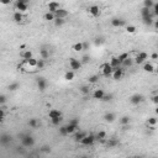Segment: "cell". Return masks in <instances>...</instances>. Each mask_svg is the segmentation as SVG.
Returning <instances> with one entry per match:
<instances>
[{"instance_id":"6da1fadb","label":"cell","mask_w":158,"mask_h":158,"mask_svg":"<svg viewBox=\"0 0 158 158\" xmlns=\"http://www.w3.org/2000/svg\"><path fill=\"white\" fill-rule=\"evenodd\" d=\"M48 115H49V118H51L52 124H54V125L59 124V121L62 120V112L59 111V110H57V109H52V110H49Z\"/></svg>"},{"instance_id":"7a4b0ae2","label":"cell","mask_w":158,"mask_h":158,"mask_svg":"<svg viewBox=\"0 0 158 158\" xmlns=\"http://www.w3.org/2000/svg\"><path fill=\"white\" fill-rule=\"evenodd\" d=\"M78 128V121L77 120H73L70 121L67 126H64V130H66V135H69V133H73L74 131H77Z\"/></svg>"},{"instance_id":"3957f363","label":"cell","mask_w":158,"mask_h":158,"mask_svg":"<svg viewBox=\"0 0 158 158\" xmlns=\"http://www.w3.org/2000/svg\"><path fill=\"white\" fill-rule=\"evenodd\" d=\"M100 69H101V73H103V75H105V77H111V74H112V72H114L112 67H111L109 63H105V64H103V66L100 67Z\"/></svg>"},{"instance_id":"277c9868","label":"cell","mask_w":158,"mask_h":158,"mask_svg":"<svg viewBox=\"0 0 158 158\" xmlns=\"http://www.w3.org/2000/svg\"><path fill=\"white\" fill-rule=\"evenodd\" d=\"M15 6H16V11H19V12H24V11L27 10L29 3L20 0V1H16V3H15Z\"/></svg>"},{"instance_id":"5b68a950","label":"cell","mask_w":158,"mask_h":158,"mask_svg":"<svg viewBox=\"0 0 158 158\" xmlns=\"http://www.w3.org/2000/svg\"><path fill=\"white\" fill-rule=\"evenodd\" d=\"M69 67L73 70H78V69H80L82 63L79 62L78 59H75V58H69Z\"/></svg>"},{"instance_id":"8992f818","label":"cell","mask_w":158,"mask_h":158,"mask_svg":"<svg viewBox=\"0 0 158 158\" xmlns=\"http://www.w3.org/2000/svg\"><path fill=\"white\" fill-rule=\"evenodd\" d=\"M94 140H95L94 136H91V135H89V136L85 135L79 142H80L82 145H84V146H89V145H93V143H94Z\"/></svg>"},{"instance_id":"52a82bcc","label":"cell","mask_w":158,"mask_h":158,"mask_svg":"<svg viewBox=\"0 0 158 158\" xmlns=\"http://www.w3.org/2000/svg\"><path fill=\"white\" fill-rule=\"evenodd\" d=\"M122 75H124V69H122V68H116V69H114V72H112V74H111V77L115 79V80L121 79Z\"/></svg>"},{"instance_id":"ba28073f","label":"cell","mask_w":158,"mask_h":158,"mask_svg":"<svg viewBox=\"0 0 158 158\" xmlns=\"http://www.w3.org/2000/svg\"><path fill=\"white\" fill-rule=\"evenodd\" d=\"M68 15V11H66L64 9H59L54 12V16L56 19H61V20H64V17Z\"/></svg>"},{"instance_id":"9c48e42d","label":"cell","mask_w":158,"mask_h":158,"mask_svg":"<svg viewBox=\"0 0 158 158\" xmlns=\"http://www.w3.org/2000/svg\"><path fill=\"white\" fill-rule=\"evenodd\" d=\"M48 9H49V12L54 14L57 10L61 9V6H59V4L56 3V1H49V3H48Z\"/></svg>"},{"instance_id":"30bf717a","label":"cell","mask_w":158,"mask_h":158,"mask_svg":"<svg viewBox=\"0 0 158 158\" xmlns=\"http://www.w3.org/2000/svg\"><path fill=\"white\" fill-rule=\"evenodd\" d=\"M89 12L91 14V16L98 17L99 15H100V9H99V6H96V5H93V6L89 8Z\"/></svg>"},{"instance_id":"8fae6325","label":"cell","mask_w":158,"mask_h":158,"mask_svg":"<svg viewBox=\"0 0 158 158\" xmlns=\"http://www.w3.org/2000/svg\"><path fill=\"white\" fill-rule=\"evenodd\" d=\"M94 98L95 99H104L105 98V91L103 89H96L94 91Z\"/></svg>"},{"instance_id":"7c38bea8","label":"cell","mask_w":158,"mask_h":158,"mask_svg":"<svg viewBox=\"0 0 158 158\" xmlns=\"http://www.w3.org/2000/svg\"><path fill=\"white\" fill-rule=\"evenodd\" d=\"M21 57L24 58V61H29V59L32 58V52H31L30 49L22 51V52H21Z\"/></svg>"},{"instance_id":"4fadbf2b","label":"cell","mask_w":158,"mask_h":158,"mask_svg":"<svg viewBox=\"0 0 158 158\" xmlns=\"http://www.w3.org/2000/svg\"><path fill=\"white\" fill-rule=\"evenodd\" d=\"M146 58H147V54H146L145 52H141L140 54L136 57V62H137V63H142V62L146 61Z\"/></svg>"},{"instance_id":"5bb4252c","label":"cell","mask_w":158,"mask_h":158,"mask_svg":"<svg viewBox=\"0 0 158 158\" xmlns=\"http://www.w3.org/2000/svg\"><path fill=\"white\" fill-rule=\"evenodd\" d=\"M12 17H14V20H15L16 22H21L22 20H24V16H22V14H21V12H19V11H15Z\"/></svg>"},{"instance_id":"9a60e30c","label":"cell","mask_w":158,"mask_h":158,"mask_svg":"<svg viewBox=\"0 0 158 158\" xmlns=\"http://www.w3.org/2000/svg\"><path fill=\"white\" fill-rule=\"evenodd\" d=\"M22 143H24V146H31V145H33V140H32V137L26 136L25 138H22Z\"/></svg>"},{"instance_id":"2e32d148","label":"cell","mask_w":158,"mask_h":158,"mask_svg":"<svg viewBox=\"0 0 158 158\" xmlns=\"http://www.w3.org/2000/svg\"><path fill=\"white\" fill-rule=\"evenodd\" d=\"M73 78H74V72L73 70H69L64 74V79L66 80H73Z\"/></svg>"},{"instance_id":"e0dca14e","label":"cell","mask_w":158,"mask_h":158,"mask_svg":"<svg viewBox=\"0 0 158 158\" xmlns=\"http://www.w3.org/2000/svg\"><path fill=\"white\" fill-rule=\"evenodd\" d=\"M111 24L114 25V26H124L125 25V21H122V20H117V19H115V20H112L111 21Z\"/></svg>"},{"instance_id":"ac0fdd59","label":"cell","mask_w":158,"mask_h":158,"mask_svg":"<svg viewBox=\"0 0 158 158\" xmlns=\"http://www.w3.org/2000/svg\"><path fill=\"white\" fill-rule=\"evenodd\" d=\"M45 19L48 20V21H53V20L56 19V16H54V14H52V12H47V14H45Z\"/></svg>"},{"instance_id":"d6986e66","label":"cell","mask_w":158,"mask_h":158,"mask_svg":"<svg viewBox=\"0 0 158 158\" xmlns=\"http://www.w3.org/2000/svg\"><path fill=\"white\" fill-rule=\"evenodd\" d=\"M73 49H74L75 52H80V51L83 49V43H75V45L73 46Z\"/></svg>"},{"instance_id":"ffe728a7","label":"cell","mask_w":158,"mask_h":158,"mask_svg":"<svg viewBox=\"0 0 158 158\" xmlns=\"http://www.w3.org/2000/svg\"><path fill=\"white\" fill-rule=\"evenodd\" d=\"M143 69H145L146 72H153V66H152L151 63H146V64L143 66Z\"/></svg>"},{"instance_id":"44dd1931","label":"cell","mask_w":158,"mask_h":158,"mask_svg":"<svg viewBox=\"0 0 158 158\" xmlns=\"http://www.w3.org/2000/svg\"><path fill=\"white\" fill-rule=\"evenodd\" d=\"M140 100H141V96H133L132 99H131V103L132 104H137V103H140Z\"/></svg>"},{"instance_id":"7402d4cb","label":"cell","mask_w":158,"mask_h":158,"mask_svg":"<svg viewBox=\"0 0 158 158\" xmlns=\"http://www.w3.org/2000/svg\"><path fill=\"white\" fill-rule=\"evenodd\" d=\"M98 79H99L98 75H93V77L89 78V83H96V82H98Z\"/></svg>"},{"instance_id":"603a6c76","label":"cell","mask_w":158,"mask_h":158,"mask_svg":"<svg viewBox=\"0 0 158 158\" xmlns=\"http://www.w3.org/2000/svg\"><path fill=\"white\" fill-rule=\"evenodd\" d=\"M45 85H46L45 80H43V79H40V80H38V87H40V88H41V89L43 90V89H45Z\"/></svg>"},{"instance_id":"cb8c5ba5","label":"cell","mask_w":158,"mask_h":158,"mask_svg":"<svg viewBox=\"0 0 158 158\" xmlns=\"http://www.w3.org/2000/svg\"><path fill=\"white\" fill-rule=\"evenodd\" d=\"M156 122H157V120H156V117H151V118H148V124H151V125H156Z\"/></svg>"},{"instance_id":"d4e9b609","label":"cell","mask_w":158,"mask_h":158,"mask_svg":"<svg viewBox=\"0 0 158 158\" xmlns=\"http://www.w3.org/2000/svg\"><path fill=\"white\" fill-rule=\"evenodd\" d=\"M85 135H87V133H78V135L75 136V138H77V141H80V140H82V138H83V137H84Z\"/></svg>"},{"instance_id":"484cf974","label":"cell","mask_w":158,"mask_h":158,"mask_svg":"<svg viewBox=\"0 0 158 158\" xmlns=\"http://www.w3.org/2000/svg\"><path fill=\"white\" fill-rule=\"evenodd\" d=\"M136 31V29L133 27V26H127V32H130V33H133Z\"/></svg>"},{"instance_id":"4316f807","label":"cell","mask_w":158,"mask_h":158,"mask_svg":"<svg viewBox=\"0 0 158 158\" xmlns=\"http://www.w3.org/2000/svg\"><path fill=\"white\" fill-rule=\"evenodd\" d=\"M104 137H105V132H99V133H98V138H100V140H103Z\"/></svg>"},{"instance_id":"83f0119b","label":"cell","mask_w":158,"mask_h":158,"mask_svg":"<svg viewBox=\"0 0 158 158\" xmlns=\"http://www.w3.org/2000/svg\"><path fill=\"white\" fill-rule=\"evenodd\" d=\"M0 118H4V108H0Z\"/></svg>"},{"instance_id":"f1b7e54d","label":"cell","mask_w":158,"mask_h":158,"mask_svg":"<svg viewBox=\"0 0 158 158\" xmlns=\"http://www.w3.org/2000/svg\"><path fill=\"white\" fill-rule=\"evenodd\" d=\"M121 122H122V124H127V122H128V118H127V117H122Z\"/></svg>"},{"instance_id":"f546056e","label":"cell","mask_w":158,"mask_h":158,"mask_svg":"<svg viewBox=\"0 0 158 158\" xmlns=\"http://www.w3.org/2000/svg\"><path fill=\"white\" fill-rule=\"evenodd\" d=\"M112 117H114L112 115H108V116H106V120H110V121H112V120H114Z\"/></svg>"},{"instance_id":"4dcf8cb0","label":"cell","mask_w":158,"mask_h":158,"mask_svg":"<svg viewBox=\"0 0 158 158\" xmlns=\"http://www.w3.org/2000/svg\"><path fill=\"white\" fill-rule=\"evenodd\" d=\"M3 103H5V98L4 96H0V104H3Z\"/></svg>"},{"instance_id":"1f68e13d","label":"cell","mask_w":158,"mask_h":158,"mask_svg":"<svg viewBox=\"0 0 158 158\" xmlns=\"http://www.w3.org/2000/svg\"><path fill=\"white\" fill-rule=\"evenodd\" d=\"M82 91H83V93H88V88H87V87H83V88H82Z\"/></svg>"},{"instance_id":"d6a6232c","label":"cell","mask_w":158,"mask_h":158,"mask_svg":"<svg viewBox=\"0 0 158 158\" xmlns=\"http://www.w3.org/2000/svg\"><path fill=\"white\" fill-rule=\"evenodd\" d=\"M30 125H31V126H36V121H35V120H31V121H30Z\"/></svg>"},{"instance_id":"836d02e7","label":"cell","mask_w":158,"mask_h":158,"mask_svg":"<svg viewBox=\"0 0 158 158\" xmlns=\"http://www.w3.org/2000/svg\"><path fill=\"white\" fill-rule=\"evenodd\" d=\"M152 58H153V59H156V58H157V54H156V53H154V54H152Z\"/></svg>"},{"instance_id":"e575fe53","label":"cell","mask_w":158,"mask_h":158,"mask_svg":"<svg viewBox=\"0 0 158 158\" xmlns=\"http://www.w3.org/2000/svg\"><path fill=\"white\" fill-rule=\"evenodd\" d=\"M3 122V118H0V124H1Z\"/></svg>"},{"instance_id":"d590c367","label":"cell","mask_w":158,"mask_h":158,"mask_svg":"<svg viewBox=\"0 0 158 158\" xmlns=\"http://www.w3.org/2000/svg\"><path fill=\"white\" fill-rule=\"evenodd\" d=\"M30 158H35V157H30Z\"/></svg>"}]
</instances>
